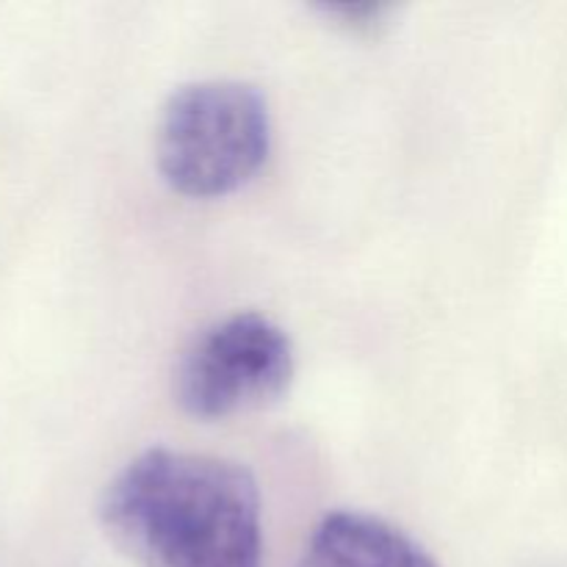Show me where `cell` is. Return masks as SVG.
<instances>
[{"label": "cell", "instance_id": "6da1fadb", "mask_svg": "<svg viewBox=\"0 0 567 567\" xmlns=\"http://www.w3.org/2000/svg\"><path fill=\"white\" fill-rule=\"evenodd\" d=\"M100 520L142 567H260L258 482L210 454L147 449L109 482Z\"/></svg>", "mask_w": 567, "mask_h": 567}, {"label": "cell", "instance_id": "7a4b0ae2", "mask_svg": "<svg viewBox=\"0 0 567 567\" xmlns=\"http://www.w3.org/2000/svg\"><path fill=\"white\" fill-rule=\"evenodd\" d=\"M271 147L266 97L241 81L181 86L161 111L155 158L183 197L210 199L236 192L264 166Z\"/></svg>", "mask_w": 567, "mask_h": 567}, {"label": "cell", "instance_id": "3957f363", "mask_svg": "<svg viewBox=\"0 0 567 567\" xmlns=\"http://www.w3.org/2000/svg\"><path fill=\"white\" fill-rule=\"evenodd\" d=\"M293 347L260 313H233L188 347L175 371V399L203 421L230 419L277 402L293 380Z\"/></svg>", "mask_w": 567, "mask_h": 567}, {"label": "cell", "instance_id": "277c9868", "mask_svg": "<svg viewBox=\"0 0 567 567\" xmlns=\"http://www.w3.org/2000/svg\"><path fill=\"white\" fill-rule=\"evenodd\" d=\"M299 567H441L415 537L369 513H330L316 524Z\"/></svg>", "mask_w": 567, "mask_h": 567}]
</instances>
